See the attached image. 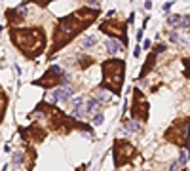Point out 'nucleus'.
I'll use <instances>...</instances> for the list:
<instances>
[{"label":"nucleus","instance_id":"nucleus-1","mask_svg":"<svg viewBox=\"0 0 190 171\" xmlns=\"http://www.w3.org/2000/svg\"><path fill=\"white\" fill-rule=\"evenodd\" d=\"M12 40L17 44L19 50H25L29 55H36L44 48V36L40 34V31H14Z\"/></svg>","mask_w":190,"mask_h":171},{"label":"nucleus","instance_id":"nucleus-2","mask_svg":"<svg viewBox=\"0 0 190 171\" xmlns=\"http://www.w3.org/2000/svg\"><path fill=\"white\" fill-rule=\"evenodd\" d=\"M86 21H80L76 15H68V17H63L57 25V31H55V50H59L63 44H67L68 40H72L76 32L80 31L82 27H86Z\"/></svg>","mask_w":190,"mask_h":171},{"label":"nucleus","instance_id":"nucleus-3","mask_svg":"<svg viewBox=\"0 0 190 171\" xmlns=\"http://www.w3.org/2000/svg\"><path fill=\"white\" fill-rule=\"evenodd\" d=\"M103 78H105V86L110 88L114 93L120 91L124 82V61L120 59H110L103 63Z\"/></svg>","mask_w":190,"mask_h":171},{"label":"nucleus","instance_id":"nucleus-4","mask_svg":"<svg viewBox=\"0 0 190 171\" xmlns=\"http://www.w3.org/2000/svg\"><path fill=\"white\" fill-rule=\"evenodd\" d=\"M188 135H190V120H185L182 124H175L173 127H169L165 137L173 143L181 144V146H186L188 144Z\"/></svg>","mask_w":190,"mask_h":171},{"label":"nucleus","instance_id":"nucleus-5","mask_svg":"<svg viewBox=\"0 0 190 171\" xmlns=\"http://www.w3.org/2000/svg\"><path fill=\"white\" fill-rule=\"evenodd\" d=\"M133 154V146L126 141H118L116 143V150H114V163L116 167H120L126 160H129Z\"/></svg>","mask_w":190,"mask_h":171},{"label":"nucleus","instance_id":"nucleus-6","mask_svg":"<svg viewBox=\"0 0 190 171\" xmlns=\"http://www.w3.org/2000/svg\"><path fill=\"white\" fill-rule=\"evenodd\" d=\"M72 95H74L72 86H63V88L53 90V93L50 95V101H53V103H57V101H68Z\"/></svg>","mask_w":190,"mask_h":171},{"label":"nucleus","instance_id":"nucleus-7","mask_svg":"<svg viewBox=\"0 0 190 171\" xmlns=\"http://www.w3.org/2000/svg\"><path fill=\"white\" fill-rule=\"evenodd\" d=\"M141 91L139 90H135V105H133V114H137V112H141V116L145 118L146 116V103L145 105H141Z\"/></svg>","mask_w":190,"mask_h":171},{"label":"nucleus","instance_id":"nucleus-8","mask_svg":"<svg viewBox=\"0 0 190 171\" xmlns=\"http://www.w3.org/2000/svg\"><path fill=\"white\" fill-rule=\"evenodd\" d=\"M167 23L175 29L177 27H188V17H185V15H169Z\"/></svg>","mask_w":190,"mask_h":171},{"label":"nucleus","instance_id":"nucleus-9","mask_svg":"<svg viewBox=\"0 0 190 171\" xmlns=\"http://www.w3.org/2000/svg\"><path fill=\"white\" fill-rule=\"evenodd\" d=\"M99 29H101L103 32H107V34H114V36H116V34H122V32H124V27H116V25L112 27L109 21H107V23H101Z\"/></svg>","mask_w":190,"mask_h":171},{"label":"nucleus","instance_id":"nucleus-10","mask_svg":"<svg viewBox=\"0 0 190 171\" xmlns=\"http://www.w3.org/2000/svg\"><path fill=\"white\" fill-rule=\"evenodd\" d=\"M107 50H109V53L116 55V53H120V51H122L124 48H122V44H120L118 40H114V38H110V40L107 42Z\"/></svg>","mask_w":190,"mask_h":171},{"label":"nucleus","instance_id":"nucleus-11","mask_svg":"<svg viewBox=\"0 0 190 171\" xmlns=\"http://www.w3.org/2000/svg\"><path fill=\"white\" fill-rule=\"evenodd\" d=\"M99 108H101V103L99 101H87L86 105V114H99Z\"/></svg>","mask_w":190,"mask_h":171},{"label":"nucleus","instance_id":"nucleus-12","mask_svg":"<svg viewBox=\"0 0 190 171\" xmlns=\"http://www.w3.org/2000/svg\"><path fill=\"white\" fill-rule=\"evenodd\" d=\"M110 99V93L107 90H103V88H99V90H95V101H99V103H105V101Z\"/></svg>","mask_w":190,"mask_h":171},{"label":"nucleus","instance_id":"nucleus-13","mask_svg":"<svg viewBox=\"0 0 190 171\" xmlns=\"http://www.w3.org/2000/svg\"><path fill=\"white\" fill-rule=\"evenodd\" d=\"M126 131H129V133H135V131H139L141 129V122L139 120H129V122H126Z\"/></svg>","mask_w":190,"mask_h":171},{"label":"nucleus","instance_id":"nucleus-14","mask_svg":"<svg viewBox=\"0 0 190 171\" xmlns=\"http://www.w3.org/2000/svg\"><path fill=\"white\" fill-rule=\"evenodd\" d=\"M154 61H156V53H150L148 55V61H146V67H143V70H141V78H145V74L154 67Z\"/></svg>","mask_w":190,"mask_h":171},{"label":"nucleus","instance_id":"nucleus-15","mask_svg":"<svg viewBox=\"0 0 190 171\" xmlns=\"http://www.w3.org/2000/svg\"><path fill=\"white\" fill-rule=\"evenodd\" d=\"M95 42H97V40H95V36H86V38L82 40V48H91Z\"/></svg>","mask_w":190,"mask_h":171},{"label":"nucleus","instance_id":"nucleus-16","mask_svg":"<svg viewBox=\"0 0 190 171\" xmlns=\"http://www.w3.org/2000/svg\"><path fill=\"white\" fill-rule=\"evenodd\" d=\"M169 38H171V42H175V44H185V40H182L181 36H179V32H175V31L169 34Z\"/></svg>","mask_w":190,"mask_h":171},{"label":"nucleus","instance_id":"nucleus-17","mask_svg":"<svg viewBox=\"0 0 190 171\" xmlns=\"http://www.w3.org/2000/svg\"><path fill=\"white\" fill-rule=\"evenodd\" d=\"M103 122H105L103 112H99V114H95V116H93V126H101Z\"/></svg>","mask_w":190,"mask_h":171},{"label":"nucleus","instance_id":"nucleus-18","mask_svg":"<svg viewBox=\"0 0 190 171\" xmlns=\"http://www.w3.org/2000/svg\"><path fill=\"white\" fill-rule=\"evenodd\" d=\"M186 154H188V152H186V150H181V156H179V160H177V162L181 163V166H182V163L186 162Z\"/></svg>","mask_w":190,"mask_h":171},{"label":"nucleus","instance_id":"nucleus-19","mask_svg":"<svg viewBox=\"0 0 190 171\" xmlns=\"http://www.w3.org/2000/svg\"><path fill=\"white\" fill-rule=\"evenodd\" d=\"M169 171H181V163H179V162L171 163V167H169Z\"/></svg>","mask_w":190,"mask_h":171},{"label":"nucleus","instance_id":"nucleus-20","mask_svg":"<svg viewBox=\"0 0 190 171\" xmlns=\"http://www.w3.org/2000/svg\"><path fill=\"white\" fill-rule=\"evenodd\" d=\"M21 160H23L21 152H15V154H14V162H15V163H21Z\"/></svg>","mask_w":190,"mask_h":171},{"label":"nucleus","instance_id":"nucleus-21","mask_svg":"<svg viewBox=\"0 0 190 171\" xmlns=\"http://www.w3.org/2000/svg\"><path fill=\"white\" fill-rule=\"evenodd\" d=\"M156 51H160V53H162V51H165V46H163V44H158V46H156Z\"/></svg>","mask_w":190,"mask_h":171},{"label":"nucleus","instance_id":"nucleus-22","mask_svg":"<svg viewBox=\"0 0 190 171\" xmlns=\"http://www.w3.org/2000/svg\"><path fill=\"white\" fill-rule=\"evenodd\" d=\"M90 6H91V8H99V2H95V0H91V2H90Z\"/></svg>","mask_w":190,"mask_h":171},{"label":"nucleus","instance_id":"nucleus-23","mask_svg":"<svg viewBox=\"0 0 190 171\" xmlns=\"http://www.w3.org/2000/svg\"><path fill=\"white\" fill-rule=\"evenodd\" d=\"M133 53H135V57H139V55H141V48H139V46L135 48V51H133Z\"/></svg>","mask_w":190,"mask_h":171},{"label":"nucleus","instance_id":"nucleus-24","mask_svg":"<svg viewBox=\"0 0 190 171\" xmlns=\"http://www.w3.org/2000/svg\"><path fill=\"white\" fill-rule=\"evenodd\" d=\"M0 118H2V108H0Z\"/></svg>","mask_w":190,"mask_h":171}]
</instances>
